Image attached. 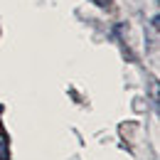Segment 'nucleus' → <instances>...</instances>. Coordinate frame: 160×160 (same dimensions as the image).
Wrapping results in <instances>:
<instances>
[{"instance_id":"f257e3e1","label":"nucleus","mask_w":160,"mask_h":160,"mask_svg":"<svg viewBox=\"0 0 160 160\" xmlns=\"http://www.w3.org/2000/svg\"><path fill=\"white\" fill-rule=\"evenodd\" d=\"M96 5H101V8H108V5H111V0H96Z\"/></svg>"}]
</instances>
